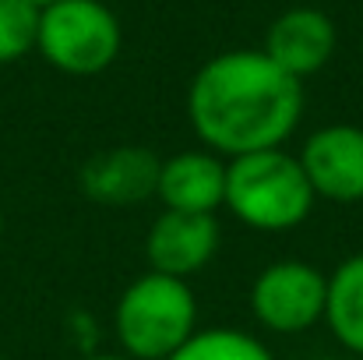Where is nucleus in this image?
Masks as SVG:
<instances>
[{
  "mask_svg": "<svg viewBox=\"0 0 363 360\" xmlns=\"http://www.w3.org/2000/svg\"><path fill=\"white\" fill-rule=\"evenodd\" d=\"M303 117V82L261 50H226L198 67L187 89V120L223 159L282 148Z\"/></svg>",
  "mask_w": 363,
  "mask_h": 360,
  "instance_id": "obj_1",
  "label": "nucleus"
},
{
  "mask_svg": "<svg viewBox=\"0 0 363 360\" xmlns=\"http://www.w3.org/2000/svg\"><path fill=\"white\" fill-rule=\"evenodd\" d=\"M314 202L318 198L303 177L300 159L286 148H264L226 159L223 209H230L247 230L289 234L311 216Z\"/></svg>",
  "mask_w": 363,
  "mask_h": 360,
  "instance_id": "obj_2",
  "label": "nucleus"
},
{
  "mask_svg": "<svg viewBox=\"0 0 363 360\" xmlns=\"http://www.w3.org/2000/svg\"><path fill=\"white\" fill-rule=\"evenodd\" d=\"M113 332L123 357L169 360L198 332V297L191 283L148 268L121 293Z\"/></svg>",
  "mask_w": 363,
  "mask_h": 360,
  "instance_id": "obj_3",
  "label": "nucleus"
},
{
  "mask_svg": "<svg viewBox=\"0 0 363 360\" xmlns=\"http://www.w3.org/2000/svg\"><path fill=\"white\" fill-rule=\"evenodd\" d=\"M121 43V21L103 0H57L39 11L35 50L64 75H103L117 60Z\"/></svg>",
  "mask_w": 363,
  "mask_h": 360,
  "instance_id": "obj_4",
  "label": "nucleus"
},
{
  "mask_svg": "<svg viewBox=\"0 0 363 360\" xmlns=\"http://www.w3.org/2000/svg\"><path fill=\"white\" fill-rule=\"evenodd\" d=\"M328 276L300 258L272 261L254 276L250 311L261 329L275 336H296L325 322Z\"/></svg>",
  "mask_w": 363,
  "mask_h": 360,
  "instance_id": "obj_5",
  "label": "nucleus"
},
{
  "mask_svg": "<svg viewBox=\"0 0 363 360\" xmlns=\"http://www.w3.org/2000/svg\"><path fill=\"white\" fill-rule=\"evenodd\" d=\"M303 177L314 198L335 205L363 202V127L357 124H328L307 134L300 148Z\"/></svg>",
  "mask_w": 363,
  "mask_h": 360,
  "instance_id": "obj_6",
  "label": "nucleus"
},
{
  "mask_svg": "<svg viewBox=\"0 0 363 360\" xmlns=\"http://www.w3.org/2000/svg\"><path fill=\"white\" fill-rule=\"evenodd\" d=\"M335 21L318 11V7H289L282 11L268 32H264V46L261 53L279 64L286 75H293L296 82L318 75L332 53H335Z\"/></svg>",
  "mask_w": 363,
  "mask_h": 360,
  "instance_id": "obj_7",
  "label": "nucleus"
},
{
  "mask_svg": "<svg viewBox=\"0 0 363 360\" xmlns=\"http://www.w3.org/2000/svg\"><path fill=\"white\" fill-rule=\"evenodd\" d=\"M219 219L216 216H194V212H166L152 223L145 237V254L152 272L173 276V279H191L201 272L216 251H219Z\"/></svg>",
  "mask_w": 363,
  "mask_h": 360,
  "instance_id": "obj_8",
  "label": "nucleus"
},
{
  "mask_svg": "<svg viewBox=\"0 0 363 360\" xmlns=\"http://www.w3.org/2000/svg\"><path fill=\"white\" fill-rule=\"evenodd\" d=\"M159 166L162 159L141 145H117L106 152H96L82 173L78 184L82 191L96 202V205H141L148 198H155V184H159Z\"/></svg>",
  "mask_w": 363,
  "mask_h": 360,
  "instance_id": "obj_9",
  "label": "nucleus"
},
{
  "mask_svg": "<svg viewBox=\"0 0 363 360\" xmlns=\"http://www.w3.org/2000/svg\"><path fill=\"white\" fill-rule=\"evenodd\" d=\"M155 198L166 212L216 216L226 198V159L208 148H187L162 159Z\"/></svg>",
  "mask_w": 363,
  "mask_h": 360,
  "instance_id": "obj_10",
  "label": "nucleus"
},
{
  "mask_svg": "<svg viewBox=\"0 0 363 360\" xmlns=\"http://www.w3.org/2000/svg\"><path fill=\"white\" fill-rule=\"evenodd\" d=\"M325 322L350 354L363 357V254L346 258L328 276Z\"/></svg>",
  "mask_w": 363,
  "mask_h": 360,
  "instance_id": "obj_11",
  "label": "nucleus"
},
{
  "mask_svg": "<svg viewBox=\"0 0 363 360\" xmlns=\"http://www.w3.org/2000/svg\"><path fill=\"white\" fill-rule=\"evenodd\" d=\"M169 360H275L272 350L243 329H198Z\"/></svg>",
  "mask_w": 363,
  "mask_h": 360,
  "instance_id": "obj_12",
  "label": "nucleus"
},
{
  "mask_svg": "<svg viewBox=\"0 0 363 360\" xmlns=\"http://www.w3.org/2000/svg\"><path fill=\"white\" fill-rule=\"evenodd\" d=\"M39 11L28 0H0V64H14L35 50Z\"/></svg>",
  "mask_w": 363,
  "mask_h": 360,
  "instance_id": "obj_13",
  "label": "nucleus"
},
{
  "mask_svg": "<svg viewBox=\"0 0 363 360\" xmlns=\"http://www.w3.org/2000/svg\"><path fill=\"white\" fill-rule=\"evenodd\" d=\"M78 360H130L123 354H92V357H78Z\"/></svg>",
  "mask_w": 363,
  "mask_h": 360,
  "instance_id": "obj_14",
  "label": "nucleus"
},
{
  "mask_svg": "<svg viewBox=\"0 0 363 360\" xmlns=\"http://www.w3.org/2000/svg\"><path fill=\"white\" fill-rule=\"evenodd\" d=\"M28 4H35V7H50V4H57V0H28Z\"/></svg>",
  "mask_w": 363,
  "mask_h": 360,
  "instance_id": "obj_15",
  "label": "nucleus"
},
{
  "mask_svg": "<svg viewBox=\"0 0 363 360\" xmlns=\"http://www.w3.org/2000/svg\"><path fill=\"white\" fill-rule=\"evenodd\" d=\"M0 237H4V209H0Z\"/></svg>",
  "mask_w": 363,
  "mask_h": 360,
  "instance_id": "obj_16",
  "label": "nucleus"
}]
</instances>
